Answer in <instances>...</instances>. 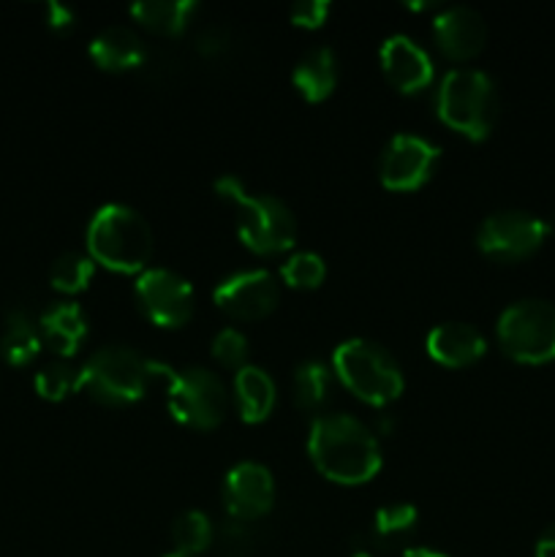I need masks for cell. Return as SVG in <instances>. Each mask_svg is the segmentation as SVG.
Masks as SVG:
<instances>
[{
  "instance_id": "1",
  "label": "cell",
  "mask_w": 555,
  "mask_h": 557,
  "mask_svg": "<svg viewBox=\"0 0 555 557\" xmlns=\"http://www.w3.org/2000/svg\"><path fill=\"white\" fill-rule=\"evenodd\" d=\"M308 455L316 471L335 484H365L381 471V446L351 413H326L310 424Z\"/></svg>"
},
{
  "instance_id": "2",
  "label": "cell",
  "mask_w": 555,
  "mask_h": 557,
  "mask_svg": "<svg viewBox=\"0 0 555 557\" xmlns=\"http://www.w3.org/2000/svg\"><path fill=\"white\" fill-rule=\"evenodd\" d=\"M174 370L158 359L125 346H107L87 357L79 368V392L107 406H131L141 400L156 379H172Z\"/></svg>"
},
{
  "instance_id": "3",
  "label": "cell",
  "mask_w": 555,
  "mask_h": 557,
  "mask_svg": "<svg viewBox=\"0 0 555 557\" xmlns=\"http://www.w3.org/2000/svg\"><path fill=\"white\" fill-rule=\"evenodd\" d=\"M215 190L237 212V234L245 248L259 256H278L294 248L297 218L286 201L270 194H248L234 174L218 177Z\"/></svg>"
},
{
  "instance_id": "4",
  "label": "cell",
  "mask_w": 555,
  "mask_h": 557,
  "mask_svg": "<svg viewBox=\"0 0 555 557\" xmlns=\"http://www.w3.org/2000/svg\"><path fill=\"white\" fill-rule=\"evenodd\" d=\"M87 256L112 272H145L152 259V228L134 207L103 205L87 223Z\"/></svg>"
},
{
  "instance_id": "5",
  "label": "cell",
  "mask_w": 555,
  "mask_h": 557,
  "mask_svg": "<svg viewBox=\"0 0 555 557\" xmlns=\"http://www.w3.org/2000/svg\"><path fill=\"white\" fill-rule=\"evenodd\" d=\"M332 370L354 397L375 408L397 400L406 384L397 359L381 343L368 337H351L341 343L332 354Z\"/></svg>"
},
{
  "instance_id": "6",
  "label": "cell",
  "mask_w": 555,
  "mask_h": 557,
  "mask_svg": "<svg viewBox=\"0 0 555 557\" xmlns=\"http://www.w3.org/2000/svg\"><path fill=\"white\" fill-rule=\"evenodd\" d=\"M435 112L457 134L473 141L488 139L498 120L495 82L479 69H452L435 92Z\"/></svg>"
},
{
  "instance_id": "7",
  "label": "cell",
  "mask_w": 555,
  "mask_h": 557,
  "mask_svg": "<svg viewBox=\"0 0 555 557\" xmlns=\"http://www.w3.org/2000/svg\"><path fill=\"white\" fill-rule=\"evenodd\" d=\"M498 343L506 357L522 364L555 359V305L547 299H517L498 315Z\"/></svg>"
},
{
  "instance_id": "8",
  "label": "cell",
  "mask_w": 555,
  "mask_h": 557,
  "mask_svg": "<svg viewBox=\"0 0 555 557\" xmlns=\"http://www.w3.org/2000/svg\"><path fill=\"white\" fill-rule=\"evenodd\" d=\"M169 413L190 430H212L226 419L229 392L207 368H185L172 373L166 392Z\"/></svg>"
},
{
  "instance_id": "9",
  "label": "cell",
  "mask_w": 555,
  "mask_h": 557,
  "mask_svg": "<svg viewBox=\"0 0 555 557\" xmlns=\"http://www.w3.org/2000/svg\"><path fill=\"white\" fill-rule=\"evenodd\" d=\"M550 226L528 210H498L482 221L477 245L484 256L495 261H522L536 253L547 239Z\"/></svg>"
},
{
  "instance_id": "10",
  "label": "cell",
  "mask_w": 555,
  "mask_h": 557,
  "mask_svg": "<svg viewBox=\"0 0 555 557\" xmlns=\"http://www.w3.org/2000/svg\"><path fill=\"white\" fill-rule=\"evenodd\" d=\"M136 305L152 324L177 330L194 315V288L180 272L166 267H147L136 277Z\"/></svg>"
},
{
  "instance_id": "11",
  "label": "cell",
  "mask_w": 555,
  "mask_h": 557,
  "mask_svg": "<svg viewBox=\"0 0 555 557\" xmlns=\"http://www.w3.org/2000/svg\"><path fill=\"white\" fill-rule=\"evenodd\" d=\"M439 161V145L417 134H395L381 152V185L390 190H419L433 177Z\"/></svg>"
},
{
  "instance_id": "12",
  "label": "cell",
  "mask_w": 555,
  "mask_h": 557,
  "mask_svg": "<svg viewBox=\"0 0 555 557\" xmlns=\"http://www.w3.org/2000/svg\"><path fill=\"white\" fill-rule=\"evenodd\" d=\"M212 299L232 319L259 321L278 308L281 288L267 270H245L218 283Z\"/></svg>"
},
{
  "instance_id": "13",
  "label": "cell",
  "mask_w": 555,
  "mask_h": 557,
  "mask_svg": "<svg viewBox=\"0 0 555 557\" xmlns=\"http://www.w3.org/2000/svg\"><path fill=\"white\" fill-rule=\"evenodd\" d=\"M223 504L229 517L239 522H250L264 517L275 504V482L270 468L261 462H239L226 473L223 482Z\"/></svg>"
},
{
  "instance_id": "14",
  "label": "cell",
  "mask_w": 555,
  "mask_h": 557,
  "mask_svg": "<svg viewBox=\"0 0 555 557\" xmlns=\"http://www.w3.org/2000/svg\"><path fill=\"white\" fill-rule=\"evenodd\" d=\"M433 41L449 60H471L484 49L488 22L471 5H449L435 14Z\"/></svg>"
},
{
  "instance_id": "15",
  "label": "cell",
  "mask_w": 555,
  "mask_h": 557,
  "mask_svg": "<svg viewBox=\"0 0 555 557\" xmlns=\"http://www.w3.org/2000/svg\"><path fill=\"white\" fill-rule=\"evenodd\" d=\"M381 69L392 87L400 92H419L433 82V60L414 38L395 33L381 44Z\"/></svg>"
},
{
  "instance_id": "16",
  "label": "cell",
  "mask_w": 555,
  "mask_h": 557,
  "mask_svg": "<svg viewBox=\"0 0 555 557\" xmlns=\"http://www.w3.org/2000/svg\"><path fill=\"white\" fill-rule=\"evenodd\" d=\"M428 354L444 368H468L479 362L488 351V341L482 332L466 321H446L439 324L424 341Z\"/></svg>"
},
{
  "instance_id": "17",
  "label": "cell",
  "mask_w": 555,
  "mask_h": 557,
  "mask_svg": "<svg viewBox=\"0 0 555 557\" xmlns=\"http://www.w3.org/2000/svg\"><path fill=\"white\" fill-rule=\"evenodd\" d=\"M44 346L60 359H71L87 337V315L76 302H54L38 319Z\"/></svg>"
},
{
  "instance_id": "18",
  "label": "cell",
  "mask_w": 555,
  "mask_h": 557,
  "mask_svg": "<svg viewBox=\"0 0 555 557\" xmlns=\"http://www.w3.org/2000/svg\"><path fill=\"white\" fill-rule=\"evenodd\" d=\"M90 58L103 71L139 69L147 60V47L136 30L128 25H109L96 33L90 41Z\"/></svg>"
},
{
  "instance_id": "19",
  "label": "cell",
  "mask_w": 555,
  "mask_h": 557,
  "mask_svg": "<svg viewBox=\"0 0 555 557\" xmlns=\"http://www.w3.org/2000/svg\"><path fill=\"white\" fill-rule=\"evenodd\" d=\"M292 82L305 101L319 103L332 96L337 85V60L330 47H313L297 60L292 71Z\"/></svg>"
},
{
  "instance_id": "20",
  "label": "cell",
  "mask_w": 555,
  "mask_h": 557,
  "mask_svg": "<svg viewBox=\"0 0 555 557\" xmlns=\"http://www.w3.org/2000/svg\"><path fill=\"white\" fill-rule=\"evenodd\" d=\"M234 395H237L239 417L248 424L264 422L278 403L275 381L270 379L264 368H256V364H245L243 370H237Z\"/></svg>"
},
{
  "instance_id": "21",
  "label": "cell",
  "mask_w": 555,
  "mask_h": 557,
  "mask_svg": "<svg viewBox=\"0 0 555 557\" xmlns=\"http://www.w3.org/2000/svg\"><path fill=\"white\" fill-rule=\"evenodd\" d=\"M41 330L25 310H11L5 315L3 335H0V357L11 368H27L41 351Z\"/></svg>"
},
{
  "instance_id": "22",
  "label": "cell",
  "mask_w": 555,
  "mask_h": 557,
  "mask_svg": "<svg viewBox=\"0 0 555 557\" xmlns=\"http://www.w3.org/2000/svg\"><path fill=\"white\" fill-rule=\"evenodd\" d=\"M194 11V0H139V3L131 5V16L158 36L183 33Z\"/></svg>"
},
{
  "instance_id": "23",
  "label": "cell",
  "mask_w": 555,
  "mask_h": 557,
  "mask_svg": "<svg viewBox=\"0 0 555 557\" xmlns=\"http://www.w3.org/2000/svg\"><path fill=\"white\" fill-rule=\"evenodd\" d=\"M332 392V370L324 362H308L297 364L294 370V400L305 411H319L326 400H330Z\"/></svg>"
},
{
  "instance_id": "24",
  "label": "cell",
  "mask_w": 555,
  "mask_h": 557,
  "mask_svg": "<svg viewBox=\"0 0 555 557\" xmlns=\"http://www.w3.org/2000/svg\"><path fill=\"white\" fill-rule=\"evenodd\" d=\"M212 536H215V531H212V522L205 511H183L172 522V542L180 555L196 557L199 553H205V549H210Z\"/></svg>"
},
{
  "instance_id": "25",
  "label": "cell",
  "mask_w": 555,
  "mask_h": 557,
  "mask_svg": "<svg viewBox=\"0 0 555 557\" xmlns=\"http://www.w3.org/2000/svg\"><path fill=\"white\" fill-rule=\"evenodd\" d=\"M92 275H96V261L87 253H76V250L58 256L52 270H49V281L63 294L85 292L90 286Z\"/></svg>"
},
{
  "instance_id": "26",
  "label": "cell",
  "mask_w": 555,
  "mask_h": 557,
  "mask_svg": "<svg viewBox=\"0 0 555 557\" xmlns=\"http://www.w3.org/2000/svg\"><path fill=\"white\" fill-rule=\"evenodd\" d=\"M38 397L49 403H60L71 395V392H79V368L69 362V359H58V362L44 364L41 370L33 379Z\"/></svg>"
},
{
  "instance_id": "27",
  "label": "cell",
  "mask_w": 555,
  "mask_h": 557,
  "mask_svg": "<svg viewBox=\"0 0 555 557\" xmlns=\"http://www.w3.org/2000/svg\"><path fill=\"white\" fill-rule=\"evenodd\" d=\"M417 520L419 515L411 504L381 506V509L375 511V520H373L375 539H379L384 547L386 544L406 542V539L414 533V528H417Z\"/></svg>"
},
{
  "instance_id": "28",
  "label": "cell",
  "mask_w": 555,
  "mask_h": 557,
  "mask_svg": "<svg viewBox=\"0 0 555 557\" xmlns=\"http://www.w3.org/2000/svg\"><path fill=\"white\" fill-rule=\"evenodd\" d=\"M281 277L292 288H319L326 277V264L313 250H299L283 261Z\"/></svg>"
},
{
  "instance_id": "29",
  "label": "cell",
  "mask_w": 555,
  "mask_h": 557,
  "mask_svg": "<svg viewBox=\"0 0 555 557\" xmlns=\"http://www.w3.org/2000/svg\"><path fill=\"white\" fill-rule=\"evenodd\" d=\"M210 351H212V359H215L221 368L243 370L245 359H248V341H245V335L239 330L226 326V330H221L215 337H212Z\"/></svg>"
},
{
  "instance_id": "30",
  "label": "cell",
  "mask_w": 555,
  "mask_h": 557,
  "mask_svg": "<svg viewBox=\"0 0 555 557\" xmlns=\"http://www.w3.org/2000/svg\"><path fill=\"white\" fill-rule=\"evenodd\" d=\"M330 16V3L326 0H299V3L292 5V22L297 27H308V30H316L321 27Z\"/></svg>"
},
{
  "instance_id": "31",
  "label": "cell",
  "mask_w": 555,
  "mask_h": 557,
  "mask_svg": "<svg viewBox=\"0 0 555 557\" xmlns=\"http://www.w3.org/2000/svg\"><path fill=\"white\" fill-rule=\"evenodd\" d=\"M47 25L52 27L54 33H60V36H65V33L74 30L76 14L69 9V5L52 0V3H47Z\"/></svg>"
},
{
  "instance_id": "32",
  "label": "cell",
  "mask_w": 555,
  "mask_h": 557,
  "mask_svg": "<svg viewBox=\"0 0 555 557\" xmlns=\"http://www.w3.org/2000/svg\"><path fill=\"white\" fill-rule=\"evenodd\" d=\"M221 49H226V38L221 36V30H218V27H207V30L199 36V52L218 54Z\"/></svg>"
},
{
  "instance_id": "33",
  "label": "cell",
  "mask_w": 555,
  "mask_h": 557,
  "mask_svg": "<svg viewBox=\"0 0 555 557\" xmlns=\"http://www.w3.org/2000/svg\"><path fill=\"white\" fill-rule=\"evenodd\" d=\"M536 557H555V522L539 536Z\"/></svg>"
},
{
  "instance_id": "34",
  "label": "cell",
  "mask_w": 555,
  "mask_h": 557,
  "mask_svg": "<svg viewBox=\"0 0 555 557\" xmlns=\"http://www.w3.org/2000/svg\"><path fill=\"white\" fill-rule=\"evenodd\" d=\"M400 557H449V555H444V553H435V549L411 547V549H406V553H403Z\"/></svg>"
},
{
  "instance_id": "35",
  "label": "cell",
  "mask_w": 555,
  "mask_h": 557,
  "mask_svg": "<svg viewBox=\"0 0 555 557\" xmlns=\"http://www.w3.org/2000/svg\"><path fill=\"white\" fill-rule=\"evenodd\" d=\"M163 557H188V555H180V553H172V555H163Z\"/></svg>"
},
{
  "instance_id": "36",
  "label": "cell",
  "mask_w": 555,
  "mask_h": 557,
  "mask_svg": "<svg viewBox=\"0 0 555 557\" xmlns=\"http://www.w3.org/2000/svg\"><path fill=\"white\" fill-rule=\"evenodd\" d=\"M354 557H373V555H368V553H357Z\"/></svg>"
}]
</instances>
